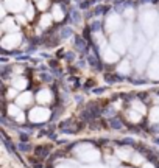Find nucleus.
<instances>
[{"instance_id": "f03ea898", "label": "nucleus", "mask_w": 159, "mask_h": 168, "mask_svg": "<svg viewBox=\"0 0 159 168\" xmlns=\"http://www.w3.org/2000/svg\"><path fill=\"white\" fill-rule=\"evenodd\" d=\"M51 17L55 20H62L64 19V9L59 3H55L51 8Z\"/></svg>"}, {"instance_id": "423d86ee", "label": "nucleus", "mask_w": 159, "mask_h": 168, "mask_svg": "<svg viewBox=\"0 0 159 168\" xmlns=\"http://www.w3.org/2000/svg\"><path fill=\"white\" fill-rule=\"evenodd\" d=\"M37 9H41V11H45L48 8V0H39L37 5H36Z\"/></svg>"}, {"instance_id": "7ed1b4c3", "label": "nucleus", "mask_w": 159, "mask_h": 168, "mask_svg": "<svg viewBox=\"0 0 159 168\" xmlns=\"http://www.w3.org/2000/svg\"><path fill=\"white\" fill-rule=\"evenodd\" d=\"M31 100H33L31 94L25 92L23 95H20V97H19V100H17V105H19V108H26V106H30V105H31Z\"/></svg>"}, {"instance_id": "f257e3e1", "label": "nucleus", "mask_w": 159, "mask_h": 168, "mask_svg": "<svg viewBox=\"0 0 159 168\" xmlns=\"http://www.w3.org/2000/svg\"><path fill=\"white\" fill-rule=\"evenodd\" d=\"M50 117V112L45 109V108H34L31 112H30V120L31 122H37V123H41V122H45L47 118Z\"/></svg>"}, {"instance_id": "39448f33", "label": "nucleus", "mask_w": 159, "mask_h": 168, "mask_svg": "<svg viewBox=\"0 0 159 168\" xmlns=\"http://www.w3.org/2000/svg\"><path fill=\"white\" fill-rule=\"evenodd\" d=\"M50 25H51V14H50V16L44 14L42 19H41V27L45 28V27H50Z\"/></svg>"}, {"instance_id": "6e6552de", "label": "nucleus", "mask_w": 159, "mask_h": 168, "mask_svg": "<svg viewBox=\"0 0 159 168\" xmlns=\"http://www.w3.org/2000/svg\"><path fill=\"white\" fill-rule=\"evenodd\" d=\"M37 2H39V0H37Z\"/></svg>"}, {"instance_id": "20e7f679", "label": "nucleus", "mask_w": 159, "mask_h": 168, "mask_svg": "<svg viewBox=\"0 0 159 168\" xmlns=\"http://www.w3.org/2000/svg\"><path fill=\"white\" fill-rule=\"evenodd\" d=\"M9 114H11V115H16V118H14V120H17V122H23V120H25V118H23V112H22V109L17 108V106H14V105H11V106H9Z\"/></svg>"}, {"instance_id": "0eeeda50", "label": "nucleus", "mask_w": 159, "mask_h": 168, "mask_svg": "<svg viewBox=\"0 0 159 168\" xmlns=\"http://www.w3.org/2000/svg\"><path fill=\"white\" fill-rule=\"evenodd\" d=\"M118 72H125V73H128L129 72V64H128V61H123L122 64H120V69H118Z\"/></svg>"}]
</instances>
